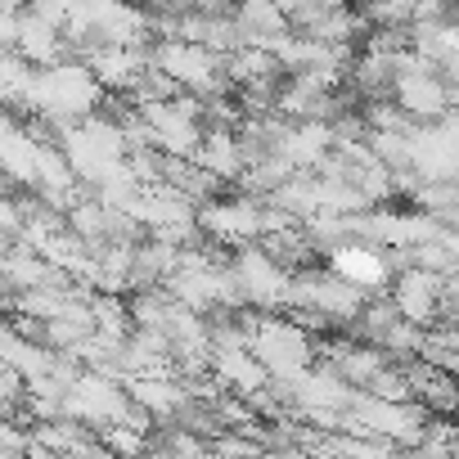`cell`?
Wrapping results in <instances>:
<instances>
[{"mask_svg": "<svg viewBox=\"0 0 459 459\" xmlns=\"http://www.w3.org/2000/svg\"><path fill=\"white\" fill-rule=\"evenodd\" d=\"M248 351L266 365V374H275V378H293L298 369L311 365L316 342H311V333H302L293 320H271V316L262 320V316H257L253 338H248Z\"/></svg>", "mask_w": 459, "mask_h": 459, "instance_id": "1", "label": "cell"}, {"mask_svg": "<svg viewBox=\"0 0 459 459\" xmlns=\"http://www.w3.org/2000/svg\"><path fill=\"white\" fill-rule=\"evenodd\" d=\"M262 203H266V198H248V194H239L235 203L207 198V203L194 207V221H198V230H203V239L239 248V244H253V239L262 235Z\"/></svg>", "mask_w": 459, "mask_h": 459, "instance_id": "2", "label": "cell"}, {"mask_svg": "<svg viewBox=\"0 0 459 459\" xmlns=\"http://www.w3.org/2000/svg\"><path fill=\"white\" fill-rule=\"evenodd\" d=\"M387 95H392V104H396L401 113H410L414 122H432V117H441L446 108H455V86H446L432 68L401 73Z\"/></svg>", "mask_w": 459, "mask_h": 459, "instance_id": "3", "label": "cell"}, {"mask_svg": "<svg viewBox=\"0 0 459 459\" xmlns=\"http://www.w3.org/2000/svg\"><path fill=\"white\" fill-rule=\"evenodd\" d=\"M450 275V271H446ZM437 293H441V275L432 271H419V266H405L387 280V298L396 307L401 320H414V325H432L437 320Z\"/></svg>", "mask_w": 459, "mask_h": 459, "instance_id": "4", "label": "cell"}, {"mask_svg": "<svg viewBox=\"0 0 459 459\" xmlns=\"http://www.w3.org/2000/svg\"><path fill=\"white\" fill-rule=\"evenodd\" d=\"M140 117L149 122V131H153V144L162 149V153H176V158H189L194 149H198V135H203V126L194 122V117H185L171 100H149V104H140Z\"/></svg>", "mask_w": 459, "mask_h": 459, "instance_id": "5", "label": "cell"}, {"mask_svg": "<svg viewBox=\"0 0 459 459\" xmlns=\"http://www.w3.org/2000/svg\"><path fill=\"white\" fill-rule=\"evenodd\" d=\"M329 271L342 275V280H351V284L365 289V293H383L387 280H392V275H387V262H383V248L360 244V239L338 244V248L329 253Z\"/></svg>", "mask_w": 459, "mask_h": 459, "instance_id": "6", "label": "cell"}, {"mask_svg": "<svg viewBox=\"0 0 459 459\" xmlns=\"http://www.w3.org/2000/svg\"><path fill=\"white\" fill-rule=\"evenodd\" d=\"M198 167H207L216 180H235L244 171V158H239V144H235V131H221V126H203L198 135V149L189 153Z\"/></svg>", "mask_w": 459, "mask_h": 459, "instance_id": "7", "label": "cell"}, {"mask_svg": "<svg viewBox=\"0 0 459 459\" xmlns=\"http://www.w3.org/2000/svg\"><path fill=\"white\" fill-rule=\"evenodd\" d=\"M14 50L28 59V64H59L64 59V37H59V28L55 23H46V19H37L32 10H23L19 14V41H14Z\"/></svg>", "mask_w": 459, "mask_h": 459, "instance_id": "8", "label": "cell"}, {"mask_svg": "<svg viewBox=\"0 0 459 459\" xmlns=\"http://www.w3.org/2000/svg\"><path fill=\"white\" fill-rule=\"evenodd\" d=\"M19 225H23V212L10 203V194H0V235H14Z\"/></svg>", "mask_w": 459, "mask_h": 459, "instance_id": "9", "label": "cell"}, {"mask_svg": "<svg viewBox=\"0 0 459 459\" xmlns=\"http://www.w3.org/2000/svg\"><path fill=\"white\" fill-rule=\"evenodd\" d=\"M320 5H356V0H320Z\"/></svg>", "mask_w": 459, "mask_h": 459, "instance_id": "10", "label": "cell"}]
</instances>
